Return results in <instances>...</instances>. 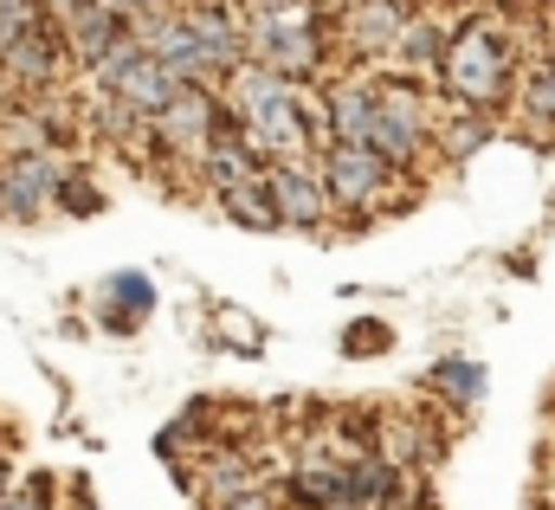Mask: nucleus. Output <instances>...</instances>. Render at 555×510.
I'll return each instance as SVG.
<instances>
[{
  "label": "nucleus",
  "mask_w": 555,
  "mask_h": 510,
  "mask_svg": "<svg viewBox=\"0 0 555 510\" xmlns=\"http://www.w3.org/2000/svg\"><path fill=\"white\" fill-rule=\"evenodd\" d=\"M13 492V466H7V452H0V498Z\"/></svg>",
  "instance_id": "obj_27"
},
{
  "label": "nucleus",
  "mask_w": 555,
  "mask_h": 510,
  "mask_svg": "<svg viewBox=\"0 0 555 510\" xmlns=\"http://www.w3.org/2000/svg\"><path fill=\"white\" fill-rule=\"evenodd\" d=\"M91 7H98V0H39V20H46L59 39H65V33H72V26H78Z\"/></svg>",
  "instance_id": "obj_23"
},
{
  "label": "nucleus",
  "mask_w": 555,
  "mask_h": 510,
  "mask_svg": "<svg viewBox=\"0 0 555 510\" xmlns=\"http://www.w3.org/2000/svg\"><path fill=\"white\" fill-rule=\"evenodd\" d=\"M369 136H362V149H375L395 175H414L420 162L433 155V91H426V78H408V72H382V78H369Z\"/></svg>",
  "instance_id": "obj_3"
},
{
  "label": "nucleus",
  "mask_w": 555,
  "mask_h": 510,
  "mask_svg": "<svg viewBox=\"0 0 555 510\" xmlns=\"http://www.w3.org/2000/svg\"><path fill=\"white\" fill-rule=\"evenodd\" d=\"M181 20L194 26V39H201V52L214 59V72L227 78V72L240 65V13H233L227 0H181Z\"/></svg>",
  "instance_id": "obj_12"
},
{
  "label": "nucleus",
  "mask_w": 555,
  "mask_h": 510,
  "mask_svg": "<svg viewBox=\"0 0 555 510\" xmlns=\"http://www.w3.org/2000/svg\"><path fill=\"white\" fill-rule=\"evenodd\" d=\"M98 7H111V0H98Z\"/></svg>",
  "instance_id": "obj_31"
},
{
  "label": "nucleus",
  "mask_w": 555,
  "mask_h": 510,
  "mask_svg": "<svg viewBox=\"0 0 555 510\" xmlns=\"http://www.w3.org/2000/svg\"><path fill=\"white\" fill-rule=\"evenodd\" d=\"M446 26H439V13L433 7H414L408 13V26H401V39H395V72H408V78H433L439 72V59H446Z\"/></svg>",
  "instance_id": "obj_14"
},
{
  "label": "nucleus",
  "mask_w": 555,
  "mask_h": 510,
  "mask_svg": "<svg viewBox=\"0 0 555 510\" xmlns=\"http://www.w3.org/2000/svg\"><path fill=\"white\" fill-rule=\"evenodd\" d=\"M220 330H233V343H240V349H246V356H253V349H259V343H266V336H259V330H253V323H246V310H233V304H227V310H220Z\"/></svg>",
  "instance_id": "obj_25"
},
{
  "label": "nucleus",
  "mask_w": 555,
  "mask_h": 510,
  "mask_svg": "<svg viewBox=\"0 0 555 510\" xmlns=\"http://www.w3.org/2000/svg\"><path fill=\"white\" fill-rule=\"evenodd\" d=\"M85 72H91L98 98H117V104H130L137 117H155V111L175 98V78L142 52V39L130 33V26H117V33L104 39V52H98Z\"/></svg>",
  "instance_id": "obj_6"
},
{
  "label": "nucleus",
  "mask_w": 555,
  "mask_h": 510,
  "mask_svg": "<svg viewBox=\"0 0 555 510\" xmlns=\"http://www.w3.org/2000/svg\"><path fill=\"white\" fill-rule=\"evenodd\" d=\"M266 207L284 233H323L330 227V194L317 181V162H259Z\"/></svg>",
  "instance_id": "obj_9"
},
{
  "label": "nucleus",
  "mask_w": 555,
  "mask_h": 510,
  "mask_svg": "<svg viewBox=\"0 0 555 510\" xmlns=\"http://www.w3.org/2000/svg\"><path fill=\"white\" fill-rule=\"evenodd\" d=\"M317 181H323V194H330V214H356V220H369V214H382L388 207V194H395V168L375 155V149H362V142H317Z\"/></svg>",
  "instance_id": "obj_5"
},
{
  "label": "nucleus",
  "mask_w": 555,
  "mask_h": 510,
  "mask_svg": "<svg viewBox=\"0 0 555 510\" xmlns=\"http://www.w3.org/2000/svg\"><path fill=\"white\" fill-rule=\"evenodd\" d=\"M491 129H498L491 111H465V104H459V111H439V117H433V155H439V162H465L478 142H491Z\"/></svg>",
  "instance_id": "obj_17"
},
{
  "label": "nucleus",
  "mask_w": 555,
  "mask_h": 510,
  "mask_svg": "<svg viewBox=\"0 0 555 510\" xmlns=\"http://www.w3.org/2000/svg\"><path fill=\"white\" fill-rule=\"evenodd\" d=\"M323 510H356V505H349V498H336V505H323Z\"/></svg>",
  "instance_id": "obj_28"
},
{
  "label": "nucleus",
  "mask_w": 555,
  "mask_h": 510,
  "mask_svg": "<svg viewBox=\"0 0 555 510\" xmlns=\"http://www.w3.org/2000/svg\"><path fill=\"white\" fill-rule=\"evenodd\" d=\"M65 155L59 149H7L0 155V220H46Z\"/></svg>",
  "instance_id": "obj_10"
},
{
  "label": "nucleus",
  "mask_w": 555,
  "mask_h": 510,
  "mask_svg": "<svg viewBox=\"0 0 555 510\" xmlns=\"http://www.w3.org/2000/svg\"><path fill=\"white\" fill-rule=\"evenodd\" d=\"M414 7H433V0H414Z\"/></svg>",
  "instance_id": "obj_29"
},
{
  "label": "nucleus",
  "mask_w": 555,
  "mask_h": 510,
  "mask_svg": "<svg viewBox=\"0 0 555 510\" xmlns=\"http://www.w3.org/2000/svg\"><path fill=\"white\" fill-rule=\"evenodd\" d=\"M517 111H524V124H517L524 142H555V59H550V65H537V72L524 78Z\"/></svg>",
  "instance_id": "obj_18"
},
{
  "label": "nucleus",
  "mask_w": 555,
  "mask_h": 510,
  "mask_svg": "<svg viewBox=\"0 0 555 510\" xmlns=\"http://www.w3.org/2000/svg\"><path fill=\"white\" fill-rule=\"evenodd\" d=\"M543 7H550V13H555V0H543Z\"/></svg>",
  "instance_id": "obj_30"
},
{
  "label": "nucleus",
  "mask_w": 555,
  "mask_h": 510,
  "mask_svg": "<svg viewBox=\"0 0 555 510\" xmlns=\"http://www.w3.org/2000/svg\"><path fill=\"white\" fill-rule=\"evenodd\" d=\"M188 485H194V498L207 510V505H220V498H240V492L266 485V472H259V459L246 446H214L207 466H201V479H188Z\"/></svg>",
  "instance_id": "obj_13"
},
{
  "label": "nucleus",
  "mask_w": 555,
  "mask_h": 510,
  "mask_svg": "<svg viewBox=\"0 0 555 510\" xmlns=\"http://www.w3.org/2000/svg\"><path fill=\"white\" fill-rule=\"evenodd\" d=\"M395 349V330L382 323V317H356L349 330H343V356L349 362H362V356H388Z\"/></svg>",
  "instance_id": "obj_21"
},
{
  "label": "nucleus",
  "mask_w": 555,
  "mask_h": 510,
  "mask_svg": "<svg viewBox=\"0 0 555 510\" xmlns=\"http://www.w3.org/2000/svg\"><path fill=\"white\" fill-rule=\"evenodd\" d=\"M240 20H297V13H323L317 0H233Z\"/></svg>",
  "instance_id": "obj_22"
},
{
  "label": "nucleus",
  "mask_w": 555,
  "mask_h": 510,
  "mask_svg": "<svg viewBox=\"0 0 555 510\" xmlns=\"http://www.w3.org/2000/svg\"><path fill=\"white\" fill-rule=\"evenodd\" d=\"M220 124H227V104H220L214 85H175V98L149 117V155H155V162H188V168H194Z\"/></svg>",
  "instance_id": "obj_7"
},
{
  "label": "nucleus",
  "mask_w": 555,
  "mask_h": 510,
  "mask_svg": "<svg viewBox=\"0 0 555 510\" xmlns=\"http://www.w3.org/2000/svg\"><path fill=\"white\" fill-rule=\"evenodd\" d=\"M439 91L465 111H504L517 91V39L485 13L459 20L439 59Z\"/></svg>",
  "instance_id": "obj_2"
},
{
  "label": "nucleus",
  "mask_w": 555,
  "mask_h": 510,
  "mask_svg": "<svg viewBox=\"0 0 555 510\" xmlns=\"http://www.w3.org/2000/svg\"><path fill=\"white\" fill-rule=\"evenodd\" d=\"M214 207L233 220V227H246V233H278L272 207H266V188H259V175L253 181H240V188H220L214 194Z\"/></svg>",
  "instance_id": "obj_19"
},
{
  "label": "nucleus",
  "mask_w": 555,
  "mask_h": 510,
  "mask_svg": "<svg viewBox=\"0 0 555 510\" xmlns=\"http://www.w3.org/2000/svg\"><path fill=\"white\" fill-rule=\"evenodd\" d=\"M330 13H297V20H240V59L266 65L291 85L330 78Z\"/></svg>",
  "instance_id": "obj_4"
},
{
  "label": "nucleus",
  "mask_w": 555,
  "mask_h": 510,
  "mask_svg": "<svg viewBox=\"0 0 555 510\" xmlns=\"http://www.w3.org/2000/svg\"><path fill=\"white\" fill-rule=\"evenodd\" d=\"M214 91H220L227 117L240 124L246 149L259 162H310L317 155L323 124H317V98H304V85H291V78H278L266 65L240 59Z\"/></svg>",
  "instance_id": "obj_1"
},
{
  "label": "nucleus",
  "mask_w": 555,
  "mask_h": 510,
  "mask_svg": "<svg viewBox=\"0 0 555 510\" xmlns=\"http://www.w3.org/2000/svg\"><path fill=\"white\" fill-rule=\"evenodd\" d=\"M0 510H52V485H46V479H26L20 492L0 498Z\"/></svg>",
  "instance_id": "obj_24"
},
{
  "label": "nucleus",
  "mask_w": 555,
  "mask_h": 510,
  "mask_svg": "<svg viewBox=\"0 0 555 510\" xmlns=\"http://www.w3.org/2000/svg\"><path fill=\"white\" fill-rule=\"evenodd\" d=\"M104 323L111 330H142L149 317H155V284H149V271H111L104 278Z\"/></svg>",
  "instance_id": "obj_15"
},
{
  "label": "nucleus",
  "mask_w": 555,
  "mask_h": 510,
  "mask_svg": "<svg viewBox=\"0 0 555 510\" xmlns=\"http://www.w3.org/2000/svg\"><path fill=\"white\" fill-rule=\"evenodd\" d=\"M343 479H349V446H336V439H310L304 452H297V466L284 472V498L304 510H323L343 498Z\"/></svg>",
  "instance_id": "obj_11"
},
{
  "label": "nucleus",
  "mask_w": 555,
  "mask_h": 510,
  "mask_svg": "<svg viewBox=\"0 0 555 510\" xmlns=\"http://www.w3.org/2000/svg\"><path fill=\"white\" fill-rule=\"evenodd\" d=\"M408 13H414V0H343L330 20V46L349 52L356 65H388Z\"/></svg>",
  "instance_id": "obj_8"
},
{
  "label": "nucleus",
  "mask_w": 555,
  "mask_h": 510,
  "mask_svg": "<svg viewBox=\"0 0 555 510\" xmlns=\"http://www.w3.org/2000/svg\"><path fill=\"white\" fill-rule=\"evenodd\" d=\"M52 207H65V214H78V220H91V214H104V188H98L78 162H65V168H59V188H52Z\"/></svg>",
  "instance_id": "obj_20"
},
{
  "label": "nucleus",
  "mask_w": 555,
  "mask_h": 510,
  "mask_svg": "<svg viewBox=\"0 0 555 510\" xmlns=\"http://www.w3.org/2000/svg\"><path fill=\"white\" fill-rule=\"evenodd\" d=\"M207 510H278V498L266 492V485H253V492H240V498H220V505Z\"/></svg>",
  "instance_id": "obj_26"
},
{
  "label": "nucleus",
  "mask_w": 555,
  "mask_h": 510,
  "mask_svg": "<svg viewBox=\"0 0 555 510\" xmlns=\"http://www.w3.org/2000/svg\"><path fill=\"white\" fill-rule=\"evenodd\" d=\"M485 362H472V356H446V362H433L426 369V394H439V400H452V413H472L478 400H485Z\"/></svg>",
  "instance_id": "obj_16"
}]
</instances>
